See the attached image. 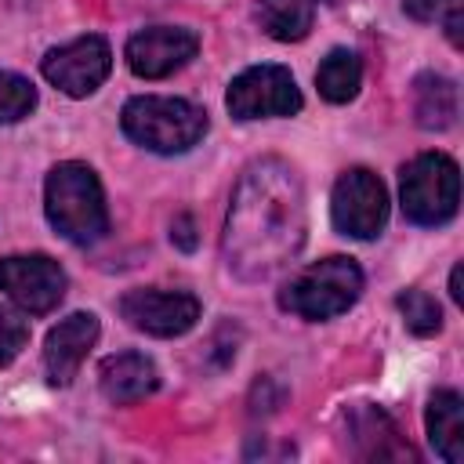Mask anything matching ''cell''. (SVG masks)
I'll list each match as a JSON object with an SVG mask.
<instances>
[{
  "instance_id": "1",
  "label": "cell",
  "mask_w": 464,
  "mask_h": 464,
  "mask_svg": "<svg viewBox=\"0 0 464 464\" xmlns=\"http://www.w3.org/2000/svg\"><path fill=\"white\" fill-rule=\"evenodd\" d=\"M304 239V199L290 167L279 160L254 163L228 207L225 254L228 268L243 279H265L286 257L297 254Z\"/></svg>"
},
{
  "instance_id": "2",
  "label": "cell",
  "mask_w": 464,
  "mask_h": 464,
  "mask_svg": "<svg viewBox=\"0 0 464 464\" xmlns=\"http://www.w3.org/2000/svg\"><path fill=\"white\" fill-rule=\"evenodd\" d=\"M44 210L54 232L69 243H98L109 232V210L98 174L87 163L65 160L47 174L44 185Z\"/></svg>"
},
{
  "instance_id": "3",
  "label": "cell",
  "mask_w": 464,
  "mask_h": 464,
  "mask_svg": "<svg viewBox=\"0 0 464 464\" xmlns=\"http://www.w3.org/2000/svg\"><path fill=\"white\" fill-rule=\"evenodd\" d=\"M123 134L138 141L149 152H185L207 134V112L185 98H163V94H141L123 105Z\"/></svg>"
},
{
  "instance_id": "4",
  "label": "cell",
  "mask_w": 464,
  "mask_h": 464,
  "mask_svg": "<svg viewBox=\"0 0 464 464\" xmlns=\"http://www.w3.org/2000/svg\"><path fill=\"white\" fill-rule=\"evenodd\" d=\"M362 294V272L352 257H323L315 265H308L304 272H297L283 294H279V304L301 319H334L341 312H348Z\"/></svg>"
},
{
  "instance_id": "5",
  "label": "cell",
  "mask_w": 464,
  "mask_h": 464,
  "mask_svg": "<svg viewBox=\"0 0 464 464\" xmlns=\"http://www.w3.org/2000/svg\"><path fill=\"white\" fill-rule=\"evenodd\" d=\"M402 214L413 225H446L460 203V170L446 152H424L402 167Z\"/></svg>"
},
{
  "instance_id": "6",
  "label": "cell",
  "mask_w": 464,
  "mask_h": 464,
  "mask_svg": "<svg viewBox=\"0 0 464 464\" xmlns=\"http://www.w3.org/2000/svg\"><path fill=\"white\" fill-rule=\"evenodd\" d=\"M225 105L236 120H268L294 116L301 109V91L283 65H254L243 69L225 94Z\"/></svg>"
},
{
  "instance_id": "7",
  "label": "cell",
  "mask_w": 464,
  "mask_h": 464,
  "mask_svg": "<svg viewBox=\"0 0 464 464\" xmlns=\"http://www.w3.org/2000/svg\"><path fill=\"white\" fill-rule=\"evenodd\" d=\"M330 214L337 232L352 236V239H373L381 236L384 221H388V192L381 185V178L366 167H352L337 178L334 185V199H330Z\"/></svg>"
},
{
  "instance_id": "8",
  "label": "cell",
  "mask_w": 464,
  "mask_h": 464,
  "mask_svg": "<svg viewBox=\"0 0 464 464\" xmlns=\"http://www.w3.org/2000/svg\"><path fill=\"white\" fill-rule=\"evenodd\" d=\"M40 69H44L47 83H54L62 94L87 98L105 83V76L112 69V51L102 36H80V40H69V44L47 51Z\"/></svg>"
},
{
  "instance_id": "9",
  "label": "cell",
  "mask_w": 464,
  "mask_h": 464,
  "mask_svg": "<svg viewBox=\"0 0 464 464\" xmlns=\"http://www.w3.org/2000/svg\"><path fill=\"white\" fill-rule=\"evenodd\" d=\"M0 290L29 315L51 312L65 297V272L47 254L0 257Z\"/></svg>"
},
{
  "instance_id": "10",
  "label": "cell",
  "mask_w": 464,
  "mask_h": 464,
  "mask_svg": "<svg viewBox=\"0 0 464 464\" xmlns=\"http://www.w3.org/2000/svg\"><path fill=\"white\" fill-rule=\"evenodd\" d=\"M199 51V36L185 25H152L127 40V65L141 80H163L188 65Z\"/></svg>"
},
{
  "instance_id": "11",
  "label": "cell",
  "mask_w": 464,
  "mask_h": 464,
  "mask_svg": "<svg viewBox=\"0 0 464 464\" xmlns=\"http://www.w3.org/2000/svg\"><path fill=\"white\" fill-rule=\"evenodd\" d=\"M120 315L152 337H178L196 326L199 301L185 290H130L120 301Z\"/></svg>"
},
{
  "instance_id": "12",
  "label": "cell",
  "mask_w": 464,
  "mask_h": 464,
  "mask_svg": "<svg viewBox=\"0 0 464 464\" xmlns=\"http://www.w3.org/2000/svg\"><path fill=\"white\" fill-rule=\"evenodd\" d=\"M94 341H98V319L91 312H72L58 326H51L44 341V366L51 384H69L80 362L87 359V352L94 348Z\"/></svg>"
},
{
  "instance_id": "13",
  "label": "cell",
  "mask_w": 464,
  "mask_h": 464,
  "mask_svg": "<svg viewBox=\"0 0 464 464\" xmlns=\"http://www.w3.org/2000/svg\"><path fill=\"white\" fill-rule=\"evenodd\" d=\"M98 384H102L109 402L130 406V402H138L160 388V370L141 352H120L98 366Z\"/></svg>"
},
{
  "instance_id": "14",
  "label": "cell",
  "mask_w": 464,
  "mask_h": 464,
  "mask_svg": "<svg viewBox=\"0 0 464 464\" xmlns=\"http://www.w3.org/2000/svg\"><path fill=\"white\" fill-rule=\"evenodd\" d=\"M348 435L355 442V453L366 460H402L413 457L410 442H402L395 420L377 406H355L348 413Z\"/></svg>"
},
{
  "instance_id": "15",
  "label": "cell",
  "mask_w": 464,
  "mask_h": 464,
  "mask_svg": "<svg viewBox=\"0 0 464 464\" xmlns=\"http://www.w3.org/2000/svg\"><path fill=\"white\" fill-rule=\"evenodd\" d=\"M428 442L446 464H464V399L450 388L435 392L428 399Z\"/></svg>"
},
{
  "instance_id": "16",
  "label": "cell",
  "mask_w": 464,
  "mask_h": 464,
  "mask_svg": "<svg viewBox=\"0 0 464 464\" xmlns=\"http://www.w3.org/2000/svg\"><path fill=\"white\" fill-rule=\"evenodd\" d=\"M413 112L417 123L424 130H446L457 123V83L439 76V72H424L413 83Z\"/></svg>"
},
{
  "instance_id": "17",
  "label": "cell",
  "mask_w": 464,
  "mask_h": 464,
  "mask_svg": "<svg viewBox=\"0 0 464 464\" xmlns=\"http://www.w3.org/2000/svg\"><path fill=\"white\" fill-rule=\"evenodd\" d=\"M315 83H319V94L334 105H344L359 94V83H362V62L355 51L348 47H334L323 62H319V72H315Z\"/></svg>"
},
{
  "instance_id": "18",
  "label": "cell",
  "mask_w": 464,
  "mask_h": 464,
  "mask_svg": "<svg viewBox=\"0 0 464 464\" xmlns=\"http://www.w3.org/2000/svg\"><path fill=\"white\" fill-rule=\"evenodd\" d=\"M257 18H261V29L272 40L290 44V40L308 36L312 18H315V4L312 0H261Z\"/></svg>"
},
{
  "instance_id": "19",
  "label": "cell",
  "mask_w": 464,
  "mask_h": 464,
  "mask_svg": "<svg viewBox=\"0 0 464 464\" xmlns=\"http://www.w3.org/2000/svg\"><path fill=\"white\" fill-rule=\"evenodd\" d=\"M395 304H399L402 323L410 326V334H417V337H431V334H439V326H442V312H439L435 297H428L424 290H406V294H399Z\"/></svg>"
},
{
  "instance_id": "20",
  "label": "cell",
  "mask_w": 464,
  "mask_h": 464,
  "mask_svg": "<svg viewBox=\"0 0 464 464\" xmlns=\"http://www.w3.org/2000/svg\"><path fill=\"white\" fill-rule=\"evenodd\" d=\"M36 109V87L18 72H0V123H18Z\"/></svg>"
},
{
  "instance_id": "21",
  "label": "cell",
  "mask_w": 464,
  "mask_h": 464,
  "mask_svg": "<svg viewBox=\"0 0 464 464\" xmlns=\"http://www.w3.org/2000/svg\"><path fill=\"white\" fill-rule=\"evenodd\" d=\"M25 341H29V323L0 304V366H7L25 348Z\"/></svg>"
},
{
  "instance_id": "22",
  "label": "cell",
  "mask_w": 464,
  "mask_h": 464,
  "mask_svg": "<svg viewBox=\"0 0 464 464\" xmlns=\"http://www.w3.org/2000/svg\"><path fill=\"white\" fill-rule=\"evenodd\" d=\"M402 11H406L413 22H442L446 0H402Z\"/></svg>"
},
{
  "instance_id": "23",
  "label": "cell",
  "mask_w": 464,
  "mask_h": 464,
  "mask_svg": "<svg viewBox=\"0 0 464 464\" xmlns=\"http://www.w3.org/2000/svg\"><path fill=\"white\" fill-rule=\"evenodd\" d=\"M170 243L181 246V250H196V221H192L188 214L174 218V225H170Z\"/></svg>"
},
{
  "instance_id": "24",
  "label": "cell",
  "mask_w": 464,
  "mask_h": 464,
  "mask_svg": "<svg viewBox=\"0 0 464 464\" xmlns=\"http://www.w3.org/2000/svg\"><path fill=\"white\" fill-rule=\"evenodd\" d=\"M464 0H446V11H442V25H446V36L453 47H460V25H464Z\"/></svg>"
},
{
  "instance_id": "25",
  "label": "cell",
  "mask_w": 464,
  "mask_h": 464,
  "mask_svg": "<svg viewBox=\"0 0 464 464\" xmlns=\"http://www.w3.org/2000/svg\"><path fill=\"white\" fill-rule=\"evenodd\" d=\"M450 294H453V301H460L464 297V290H460V265L453 268V276H450Z\"/></svg>"
}]
</instances>
